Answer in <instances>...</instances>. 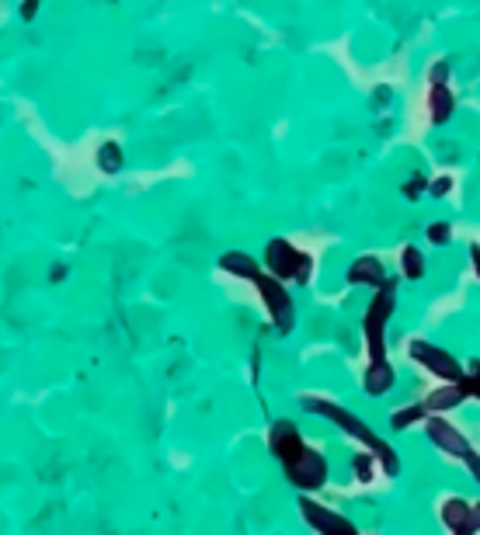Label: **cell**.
Wrapping results in <instances>:
<instances>
[{"instance_id": "obj_6", "label": "cell", "mask_w": 480, "mask_h": 535, "mask_svg": "<svg viewBox=\"0 0 480 535\" xmlns=\"http://www.w3.org/2000/svg\"><path fill=\"white\" fill-rule=\"evenodd\" d=\"M303 514H306V521L317 529V532L324 535H359L348 521H342L338 514L324 512V508H317V504H310V501H303Z\"/></svg>"}, {"instance_id": "obj_5", "label": "cell", "mask_w": 480, "mask_h": 535, "mask_svg": "<svg viewBox=\"0 0 480 535\" xmlns=\"http://www.w3.org/2000/svg\"><path fill=\"white\" fill-rule=\"evenodd\" d=\"M303 448H306V446H303V438L296 435V427H293V424H289V421L275 424V427H272V452L278 455V459H282V463H286V466L296 459Z\"/></svg>"}, {"instance_id": "obj_7", "label": "cell", "mask_w": 480, "mask_h": 535, "mask_svg": "<svg viewBox=\"0 0 480 535\" xmlns=\"http://www.w3.org/2000/svg\"><path fill=\"white\" fill-rule=\"evenodd\" d=\"M254 282H258V289L265 292V303H268V310L275 313L278 327H289V320H293V310H289V299L282 296V289H278L275 282H265V278H254Z\"/></svg>"}, {"instance_id": "obj_3", "label": "cell", "mask_w": 480, "mask_h": 535, "mask_svg": "<svg viewBox=\"0 0 480 535\" xmlns=\"http://www.w3.org/2000/svg\"><path fill=\"white\" fill-rule=\"evenodd\" d=\"M393 310V299H390V292H380L372 303H369V313H366V337H369V348H372V358H383V320L390 316Z\"/></svg>"}, {"instance_id": "obj_14", "label": "cell", "mask_w": 480, "mask_h": 535, "mask_svg": "<svg viewBox=\"0 0 480 535\" xmlns=\"http://www.w3.org/2000/svg\"><path fill=\"white\" fill-rule=\"evenodd\" d=\"M101 167L105 171H118L122 167V150L118 146H101Z\"/></svg>"}, {"instance_id": "obj_12", "label": "cell", "mask_w": 480, "mask_h": 535, "mask_svg": "<svg viewBox=\"0 0 480 535\" xmlns=\"http://www.w3.org/2000/svg\"><path fill=\"white\" fill-rule=\"evenodd\" d=\"M223 268L233 271V275H248V278H258V265H254L248 254H227L223 258Z\"/></svg>"}, {"instance_id": "obj_13", "label": "cell", "mask_w": 480, "mask_h": 535, "mask_svg": "<svg viewBox=\"0 0 480 535\" xmlns=\"http://www.w3.org/2000/svg\"><path fill=\"white\" fill-rule=\"evenodd\" d=\"M453 112V101H449V90L446 88H435V94H432V115L442 122L446 115Z\"/></svg>"}, {"instance_id": "obj_11", "label": "cell", "mask_w": 480, "mask_h": 535, "mask_svg": "<svg viewBox=\"0 0 480 535\" xmlns=\"http://www.w3.org/2000/svg\"><path fill=\"white\" fill-rule=\"evenodd\" d=\"M352 282H383V268L376 258H362L359 265L352 268V275H348Z\"/></svg>"}, {"instance_id": "obj_4", "label": "cell", "mask_w": 480, "mask_h": 535, "mask_svg": "<svg viewBox=\"0 0 480 535\" xmlns=\"http://www.w3.org/2000/svg\"><path fill=\"white\" fill-rule=\"evenodd\" d=\"M414 358H418L421 365H428L435 376H442V380H449V382L463 380V376H459V365H456V361L446 355V352L432 348V344H414Z\"/></svg>"}, {"instance_id": "obj_9", "label": "cell", "mask_w": 480, "mask_h": 535, "mask_svg": "<svg viewBox=\"0 0 480 535\" xmlns=\"http://www.w3.org/2000/svg\"><path fill=\"white\" fill-rule=\"evenodd\" d=\"M442 514H446V525H453V529H463V535L474 532V512L463 504V501H449L446 508H442Z\"/></svg>"}, {"instance_id": "obj_15", "label": "cell", "mask_w": 480, "mask_h": 535, "mask_svg": "<svg viewBox=\"0 0 480 535\" xmlns=\"http://www.w3.org/2000/svg\"><path fill=\"white\" fill-rule=\"evenodd\" d=\"M404 265H408V275H411V278L421 275V258H418V250H404Z\"/></svg>"}, {"instance_id": "obj_10", "label": "cell", "mask_w": 480, "mask_h": 535, "mask_svg": "<svg viewBox=\"0 0 480 535\" xmlns=\"http://www.w3.org/2000/svg\"><path fill=\"white\" fill-rule=\"evenodd\" d=\"M366 390L369 393H387L390 390V365L383 358H372V369L366 372Z\"/></svg>"}, {"instance_id": "obj_1", "label": "cell", "mask_w": 480, "mask_h": 535, "mask_svg": "<svg viewBox=\"0 0 480 535\" xmlns=\"http://www.w3.org/2000/svg\"><path fill=\"white\" fill-rule=\"evenodd\" d=\"M289 473V480L303 487V491H317L320 483H324V476H327V466H324V459H320L317 452H310V448H303L296 459L286 466Z\"/></svg>"}, {"instance_id": "obj_2", "label": "cell", "mask_w": 480, "mask_h": 535, "mask_svg": "<svg viewBox=\"0 0 480 535\" xmlns=\"http://www.w3.org/2000/svg\"><path fill=\"white\" fill-rule=\"evenodd\" d=\"M265 265L272 268L278 278H296L306 268V258L299 254L296 247H289L286 240H272L268 250H265Z\"/></svg>"}, {"instance_id": "obj_8", "label": "cell", "mask_w": 480, "mask_h": 535, "mask_svg": "<svg viewBox=\"0 0 480 535\" xmlns=\"http://www.w3.org/2000/svg\"><path fill=\"white\" fill-rule=\"evenodd\" d=\"M428 431H432V442L442 448H449V452H466V442H463V435H459L456 427H449L446 421H432L428 424Z\"/></svg>"}]
</instances>
